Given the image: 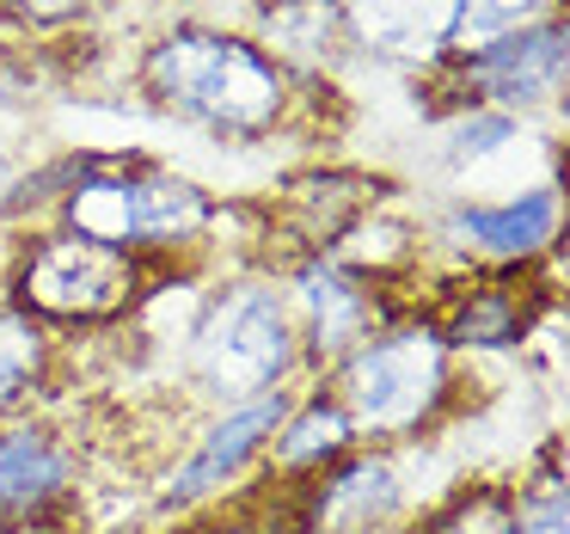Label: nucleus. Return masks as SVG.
Masks as SVG:
<instances>
[{"label":"nucleus","instance_id":"1","mask_svg":"<svg viewBox=\"0 0 570 534\" xmlns=\"http://www.w3.org/2000/svg\"><path fill=\"white\" fill-rule=\"evenodd\" d=\"M141 87L215 136H264L288 111V75L234 31H166L141 56Z\"/></svg>","mask_w":570,"mask_h":534},{"label":"nucleus","instance_id":"2","mask_svg":"<svg viewBox=\"0 0 570 534\" xmlns=\"http://www.w3.org/2000/svg\"><path fill=\"white\" fill-rule=\"evenodd\" d=\"M209 197L185 178L148 173V166H99L80 161L75 185L62 197V222L68 234H87L99 246H178V240L203 234L209 227Z\"/></svg>","mask_w":570,"mask_h":534},{"label":"nucleus","instance_id":"3","mask_svg":"<svg viewBox=\"0 0 570 534\" xmlns=\"http://www.w3.org/2000/svg\"><path fill=\"white\" fill-rule=\"evenodd\" d=\"M295 362V326L276 289L234 283L209 301V313L190 332V369L222 399H258L276 394V381Z\"/></svg>","mask_w":570,"mask_h":534},{"label":"nucleus","instance_id":"4","mask_svg":"<svg viewBox=\"0 0 570 534\" xmlns=\"http://www.w3.org/2000/svg\"><path fill=\"white\" fill-rule=\"evenodd\" d=\"M448 344H435V332H386L368 338L362 350H350L337 362V406L356 430L399 436L417 430L435 406L448 399Z\"/></svg>","mask_w":570,"mask_h":534},{"label":"nucleus","instance_id":"5","mask_svg":"<svg viewBox=\"0 0 570 534\" xmlns=\"http://www.w3.org/2000/svg\"><path fill=\"white\" fill-rule=\"evenodd\" d=\"M13 301L38 320H117L136 301V259L87 234H38L19 252Z\"/></svg>","mask_w":570,"mask_h":534},{"label":"nucleus","instance_id":"6","mask_svg":"<svg viewBox=\"0 0 570 534\" xmlns=\"http://www.w3.org/2000/svg\"><path fill=\"white\" fill-rule=\"evenodd\" d=\"M564 26L540 19V26H521L509 38H491L479 50H448L435 56V75H448L460 93H466V111L479 105H503V111H528V105H546L558 87H564Z\"/></svg>","mask_w":570,"mask_h":534},{"label":"nucleus","instance_id":"7","mask_svg":"<svg viewBox=\"0 0 570 534\" xmlns=\"http://www.w3.org/2000/svg\"><path fill=\"white\" fill-rule=\"evenodd\" d=\"M546 289H521L515 271H497V276H472L460 283L454 295L435 308V344H472V350H491V344H515L521 332L533 326Z\"/></svg>","mask_w":570,"mask_h":534},{"label":"nucleus","instance_id":"8","mask_svg":"<svg viewBox=\"0 0 570 534\" xmlns=\"http://www.w3.org/2000/svg\"><path fill=\"white\" fill-rule=\"evenodd\" d=\"M258 43L276 68L295 75H325L350 56V19L337 0H264L258 7Z\"/></svg>","mask_w":570,"mask_h":534},{"label":"nucleus","instance_id":"9","mask_svg":"<svg viewBox=\"0 0 570 534\" xmlns=\"http://www.w3.org/2000/svg\"><path fill=\"white\" fill-rule=\"evenodd\" d=\"M301 308H307V357L313 362H344L350 350L368 344L374 332V289L337 264L313 259L301 264Z\"/></svg>","mask_w":570,"mask_h":534},{"label":"nucleus","instance_id":"10","mask_svg":"<svg viewBox=\"0 0 570 534\" xmlns=\"http://www.w3.org/2000/svg\"><path fill=\"white\" fill-rule=\"evenodd\" d=\"M399 509V473L381 455L332 460L307 497V534H374Z\"/></svg>","mask_w":570,"mask_h":534},{"label":"nucleus","instance_id":"11","mask_svg":"<svg viewBox=\"0 0 570 534\" xmlns=\"http://www.w3.org/2000/svg\"><path fill=\"white\" fill-rule=\"evenodd\" d=\"M75 485V455L56 430L13 424L0 430V522H31L50 504H62Z\"/></svg>","mask_w":570,"mask_h":534},{"label":"nucleus","instance_id":"12","mask_svg":"<svg viewBox=\"0 0 570 534\" xmlns=\"http://www.w3.org/2000/svg\"><path fill=\"white\" fill-rule=\"evenodd\" d=\"M350 19V38L393 62H435L454 38L460 0H337Z\"/></svg>","mask_w":570,"mask_h":534},{"label":"nucleus","instance_id":"13","mask_svg":"<svg viewBox=\"0 0 570 534\" xmlns=\"http://www.w3.org/2000/svg\"><path fill=\"white\" fill-rule=\"evenodd\" d=\"M288 418V399L283 394H258V399H246L239 411H227L222 424H215L209 436H203V448L178 467V479L166 485V497L173 504H190V497H209L215 485H227L239 467H246L252 455H258L264 443L276 436V424Z\"/></svg>","mask_w":570,"mask_h":534},{"label":"nucleus","instance_id":"14","mask_svg":"<svg viewBox=\"0 0 570 534\" xmlns=\"http://www.w3.org/2000/svg\"><path fill=\"white\" fill-rule=\"evenodd\" d=\"M374 178L362 173H313V178H295L288 185V203H283V227L301 240L307 252H325L374 210Z\"/></svg>","mask_w":570,"mask_h":534},{"label":"nucleus","instance_id":"15","mask_svg":"<svg viewBox=\"0 0 570 534\" xmlns=\"http://www.w3.org/2000/svg\"><path fill=\"white\" fill-rule=\"evenodd\" d=\"M460 240H472L479 252H491V259H528V252H540L546 240H552L558 227V197L552 191H521L515 203H497V210H460Z\"/></svg>","mask_w":570,"mask_h":534},{"label":"nucleus","instance_id":"16","mask_svg":"<svg viewBox=\"0 0 570 534\" xmlns=\"http://www.w3.org/2000/svg\"><path fill=\"white\" fill-rule=\"evenodd\" d=\"M276 467H288V473H301V467H332V460H344V448H350V436H356V424L344 418V406L337 399H313L301 418H288V424H276Z\"/></svg>","mask_w":570,"mask_h":534},{"label":"nucleus","instance_id":"17","mask_svg":"<svg viewBox=\"0 0 570 534\" xmlns=\"http://www.w3.org/2000/svg\"><path fill=\"white\" fill-rule=\"evenodd\" d=\"M423 534H521V509L509 485H466L430 516Z\"/></svg>","mask_w":570,"mask_h":534},{"label":"nucleus","instance_id":"18","mask_svg":"<svg viewBox=\"0 0 570 534\" xmlns=\"http://www.w3.org/2000/svg\"><path fill=\"white\" fill-rule=\"evenodd\" d=\"M43 362H50V350H43L38 326L26 313H0V411H13L43 381Z\"/></svg>","mask_w":570,"mask_h":534},{"label":"nucleus","instance_id":"19","mask_svg":"<svg viewBox=\"0 0 570 534\" xmlns=\"http://www.w3.org/2000/svg\"><path fill=\"white\" fill-rule=\"evenodd\" d=\"M546 0H460L454 7V38H448V50H479V43L491 38H509V31L521 26H540Z\"/></svg>","mask_w":570,"mask_h":534},{"label":"nucleus","instance_id":"20","mask_svg":"<svg viewBox=\"0 0 570 534\" xmlns=\"http://www.w3.org/2000/svg\"><path fill=\"white\" fill-rule=\"evenodd\" d=\"M509 136H515V117H509V111H484V117L466 111V124L454 129V148H448V154H454V161H472V154L503 148Z\"/></svg>","mask_w":570,"mask_h":534},{"label":"nucleus","instance_id":"21","mask_svg":"<svg viewBox=\"0 0 570 534\" xmlns=\"http://www.w3.org/2000/svg\"><path fill=\"white\" fill-rule=\"evenodd\" d=\"M13 19H26V26H68V19H80L92 7V0H0Z\"/></svg>","mask_w":570,"mask_h":534},{"label":"nucleus","instance_id":"22","mask_svg":"<svg viewBox=\"0 0 570 534\" xmlns=\"http://www.w3.org/2000/svg\"><path fill=\"white\" fill-rule=\"evenodd\" d=\"M190 534H258V528H246V522H209V528H190Z\"/></svg>","mask_w":570,"mask_h":534},{"label":"nucleus","instance_id":"23","mask_svg":"<svg viewBox=\"0 0 570 534\" xmlns=\"http://www.w3.org/2000/svg\"><path fill=\"white\" fill-rule=\"evenodd\" d=\"M0 191H7V166H0Z\"/></svg>","mask_w":570,"mask_h":534}]
</instances>
